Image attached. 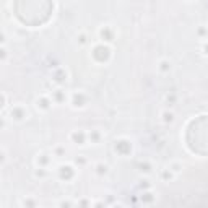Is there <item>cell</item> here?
I'll use <instances>...</instances> for the list:
<instances>
[{
    "mask_svg": "<svg viewBox=\"0 0 208 208\" xmlns=\"http://www.w3.org/2000/svg\"><path fill=\"white\" fill-rule=\"evenodd\" d=\"M81 99H83V94H80V96H78V94H75V96H73V106H83V101H81Z\"/></svg>",
    "mask_w": 208,
    "mask_h": 208,
    "instance_id": "52a82bcc",
    "label": "cell"
},
{
    "mask_svg": "<svg viewBox=\"0 0 208 208\" xmlns=\"http://www.w3.org/2000/svg\"><path fill=\"white\" fill-rule=\"evenodd\" d=\"M98 173H99V174H106L107 173V166H106V164H98Z\"/></svg>",
    "mask_w": 208,
    "mask_h": 208,
    "instance_id": "9c48e42d",
    "label": "cell"
},
{
    "mask_svg": "<svg viewBox=\"0 0 208 208\" xmlns=\"http://www.w3.org/2000/svg\"><path fill=\"white\" fill-rule=\"evenodd\" d=\"M101 37L102 39L106 37V41H112V33L107 28H104V29H101Z\"/></svg>",
    "mask_w": 208,
    "mask_h": 208,
    "instance_id": "8992f818",
    "label": "cell"
},
{
    "mask_svg": "<svg viewBox=\"0 0 208 208\" xmlns=\"http://www.w3.org/2000/svg\"><path fill=\"white\" fill-rule=\"evenodd\" d=\"M124 148H132V146H130V143L125 142V140H120V142H117V143H116V151H119L120 154H125Z\"/></svg>",
    "mask_w": 208,
    "mask_h": 208,
    "instance_id": "3957f363",
    "label": "cell"
},
{
    "mask_svg": "<svg viewBox=\"0 0 208 208\" xmlns=\"http://www.w3.org/2000/svg\"><path fill=\"white\" fill-rule=\"evenodd\" d=\"M163 116H164V120L166 122H173V114L171 112H164Z\"/></svg>",
    "mask_w": 208,
    "mask_h": 208,
    "instance_id": "30bf717a",
    "label": "cell"
},
{
    "mask_svg": "<svg viewBox=\"0 0 208 208\" xmlns=\"http://www.w3.org/2000/svg\"><path fill=\"white\" fill-rule=\"evenodd\" d=\"M72 138H73V142L78 143V145H83V143H85V133L83 132H78V133L75 132L72 135Z\"/></svg>",
    "mask_w": 208,
    "mask_h": 208,
    "instance_id": "5b68a950",
    "label": "cell"
},
{
    "mask_svg": "<svg viewBox=\"0 0 208 208\" xmlns=\"http://www.w3.org/2000/svg\"><path fill=\"white\" fill-rule=\"evenodd\" d=\"M109 57H111V49L107 46H104V44H99V46H96L93 49V59L96 62H99V64L107 62Z\"/></svg>",
    "mask_w": 208,
    "mask_h": 208,
    "instance_id": "6da1fadb",
    "label": "cell"
},
{
    "mask_svg": "<svg viewBox=\"0 0 208 208\" xmlns=\"http://www.w3.org/2000/svg\"><path fill=\"white\" fill-rule=\"evenodd\" d=\"M171 68V65H169L168 62L164 60V62H161V70H169Z\"/></svg>",
    "mask_w": 208,
    "mask_h": 208,
    "instance_id": "8fae6325",
    "label": "cell"
},
{
    "mask_svg": "<svg viewBox=\"0 0 208 208\" xmlns=\"http://www.w3.org/2000/svg\"><path fill=\"white\" fill-rule=\"evenodd\" d=\"M203 51H205V54H208V44L205 46V49H203Z\"/></svg>",
    "mask_w": 208,
    "mask_h": 208,
    "instance_id": "5bb4252c",
    "label": "cell"
},
{
    "mask_svg": "<svg viewBox=\"0 0 208 208\" xmlns=\"http://www.w3.org/2000/svg\"><path fill=\"white\" fill-rule=\"evenodd\" d=\"M37 161H41L42 164H46V163H47V158H41V159H37Z\"/></svg>",
    "mask_w": 208,
    "mask_h": 208,
    "instance_id": "4fadbf2b",
    "label": "cell"
},
{
    "mask_svg": "<svg viewBox=\"0 0 208 208\" xmlns=\"http://www.w3.org/2000/svg\"><path fill=\"white\" fill-rule=\"evenodd\" d=\"M11 116L15 117L16 120H21L23 117H26V114H25V111H23L21 107H15V109H11Z\"/></svg>",
    "mask_w": 208,
    "mask_h": 208,
    "instance_id": "277c9868",
    "label": "cell"
},
{
    "mask_svg": "<svg viewBox=\"0 0 208 208\" xmlns=\"http://www.w3.org/2000/svg\"><path fill=\"white\" fill-rule=\"evenodd\" d=\"M80 42H81V44H85V42H86V37H85V36H81V37H80Z\"/></svg>",
    "mask_w": 208,
    "mask_h": 208,
    "instance_id": "7c38bea8",
    "label": "cell"
},
{
    "mask_svg": "<svg viewBox=\"0 0 208 208\" xmlns=\"http://www.w3.org/2000/svg\"><path fill=\"white\" fill-rule=\"evenodd\" d=\"M37 106L42 107V109H47V107H49V99H46V98L39 99V101H37Z\"/></svg>",
    "mask_w": 208,
    "mask_h": 208,
    "instance_id": "ba28073f",
    "label": "cell"
},
{
    "mask_svg": "<svg viewBox=\"0 0 208 208\" xmlns=\"http://www.w3.org/2000/svg\"><path fill=\"white\" fill-rule=\"evenodd\" d=\"M73 176V169H72V166H60V177L62 179H68Z\"/></svg>",
    "mask_w": 208,
    "mask_h": 208,
    "instance_id": "7a4b0ae2",
    "label": "cell"
}]
</instances>
